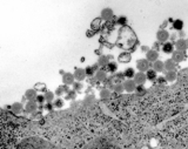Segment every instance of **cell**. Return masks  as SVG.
<instances>
[{
    "mask_svg": "<svg viewBox=\"0 0 188 149\" xmlns=\"http://www.w3.org/2000/svg\"><path fill=\"white\" fill-rule=\"evenodd\" d=\"M151 66H152V64L148 61L147 59H140V60L136 61V68L141 73H146L147 71H149Z\"/></svg>",
    "mask_w": 188,
    "mask_h": 149,
    "instance_id": "obj_2",
    "label": "cell"
},
{
    "mask_svg": "<svg viewBox=\"0 0 188 149\" xmlns=\"http://www.w3.org/2000/svg\"><path fill=\"white\" fill-rule=\"evenodd\" d=\"M126 22H127V18H126V17H120V18L118 19V24H119L120 26H125Z\"/></svg>",
    "mask_w": 188,
    "mask_h": 149,
    "instance_id": "obj_35",
    "label": "cell"
},
{
    "mask_svg": "<svg viewBox=\"0 0 188 149\" xmlns=\"http://www.w3.org/2000/svg\"><path fill=\"white\" fill-rule=\"evenodd\" d=\"M101 19L102 20H106V21H109V20L112 19L113 17H114V13H113V10L112 8H104L102 11H101Z\"/></svg>",
    "mask_w": 188,
    "mask_h": 149,
    "instance_id": "obj_8",
    "label": "cell"
},
{
    "mask_svg": "<svg viewBox=\"0 0 188 149\" xmlns=\"http://www.w3.org/2000/svg\"><path fill=\"white\" fill-rule=\"evenodd\" d=\"M187 41H188V40H187Z\"/></svg>",
    "mask_w": 188,
    "mask_h": 149,
    "instance_id": "obj_47",
    "label": "cell"
},
{
    "mask_svg": "<svg viewBox=\"0 0 188 149\" xmlns=\"http://www.w3.org/2000/svg\"><path fill=\"white\" fill-rule=\"evenodd\" d=\"M106 68H107L108 72H111V73H115V72H116V69H118V65L115 64L114 61H111V62L107 65V67H106Z\"/></svg>",
    "mask_w": 188,
    "mask_h": 149,
    "instance_id": "obj_30",
    "label": "cell"
},
{
    "mask_svg": "<svg viewBox=\"0 0 188 149\" xmlns=\"http://www.w3.org/2000/svg\"><path fill=\"white\" fill-rule=\"evenodd\" d=\"M24 109V106L21 102H14L12 106H11V110L13 112L14 114H20L21 112Z\"/></svg>",
    "mask_w": 188,
    "mask_h": 149,
    "instance_id": "obj_21",
    "label": "cell"
},
{
    "mask_svg": "<svg viewBox=\"0 0 188 149\" xmlns=\"http://www.w3.org/2000/svg\"><path fill=\"white\" fill-rule=\"evenodd\" d=\"M152 49H154V51H156V52H158V51L160 49V42H158V41H156V42H154V44H153V48H152Z\"/></svg>",
    "mask_w": 188,
    "mask_h": 149,
    "instance_id": "obj_41",
    "label": "cell"
},
{
    "mask_svg": "<svg viewBox=\"0 0 188 149\" xmlns=\"http://www.w3.org/2000/svg\"><path fill=\"white\" fill-rule=\"evenodd\" d=\"M38 104H42L44 102H46V99H45V95H41V94H38V96H37V100H35Z\"/></svg>",
    "mask_w": 188,
    "mask_h": 149,
    "instance_id": "obj_34",
    "label": "cell"
},
{
    "mask_svg": "<svg viewBox=\"0 0 188 149\" xmlns=\"http://www.w3.org/2000/svg\"><path fill=\"white\" fill-rule=\"evenodd\" d=\"M53 107H54V104H52V102H46V104H45V109L48 110V112H52V110H53Z\"/></svg>",
    "mask_w": 188,
    "mask_h": 149,
    "instance_id": "obj_40",
    "label": "cell"
},
{
    "mask_svg": "<svg viewBox=\"0 0 188 149\" xmlns=\"http://www.w3.org/2000/svg\"><path fill=\"white\" fill-rule=\"evenodd\" d=\"M82 149H104L101 146V141H94L91 142L89 144H87L86 147H84Z\"/></svg>",
    "mask_w": 188,
    "mask_h": 149,
    "instance_id": "obj_22",
    "label": "cell"
},
{
    "mask_svg": "<svg viewBox=\"0 0 188 149\" xmlns=\"http://www.w3.org/2000/svg\"><path fill=\"white\" fill-rule=\"evenodd\" d=\"M141 49H142V51H143V52H146V53H147L148 51H149V49H151V48H148L147 46H142V47H141Z\"/></svg>",
    "mask_w": 188,
    "mask_h": 149,
    "instance_id": "obj_45",
    "label": "cell"
},
{
    "mask_svg": "<svg viewBox=\"0 0 188 149\" xmlns=\"http://www.w3.org/2000/svg\"><path fill=\"white\" fill-rule=\"evenodd\" d=\"M173 28H174L175 31H182V28H183V21L181 19H176L173 21Z\"/></svg>",
    "mask_w": 188,
    "mask_h": 149,
    "instance_id": "obj_23",
    "label": "cell"
},
{
    "mask_svg": "<svg viewBox=\"0 0 188 149\" xmlns=\"http://www.w3.org/2000/svg\"><path fill=\"white\" fill-rule=\"evenodd\" d=\"M115 76H116L118 80H123V79H125V74H123V73H118Z\"/></svg>",
    "mask_w": 188,
    "mask_h": 149,
    "instance_id": "obj_43",
    "label": "cell"
},
{
    "mask_svg": "<svg viewBox=\"0 0 188 149\" xmlns=\"http://www.w3.org/2000/svg\"><path fill=\"white\" fill-rule=\"evenodd\" d=\"M38 102L37 101H27L26 106H25V110L27 113H35L38 109Z\"/></svg>",
    "mask_w": 188,
    "mask_h": 149,
    "instance_id": "obj_13",
    "label": "cell"
},
{
    "mask_svg": "<svg viewBox=\"0 0 188 149\" xmlns=\"http://www.w3.org/2000/svg\"><path fill=\"white\" fill-rule=\"evenodd\" d=\"M106 79H107V73H106V71H104V69H99V71L95 73V80H96V81L104 82Z\"/></svg>",
    "mask_w": 188,
    "mask_h": 149,
    "instance_id": "obj_18",
    "label": "cell"
},
{
    "mask_svg": "<svg viewBox=\"0 0 188 149\" xmlns=\"http://www.w3.org/2000/svg\"><path fill=\"white\" fill-rule=\"evenodd\" d=\"M152 67L156 73H161V72L165 71V61H161V60H158L155 61L154 64H152Z\"/></svg>",
    "mask_w": 188,
    "mask_h": 149,
    "instance_id": "obj_16",
    "label": "cell"
},
{
    "mask_svg": "<svg viewBox=\"0 0 188 149\" xmlns=\"http://www.w3.org/2000/svg\"><path fill=\"white\" fill-rule=\"evenodd\" d=\"M100 97H101V99H104V100L109 99V97H111V91H109V89H107V88L101 89V91H100Z\"/></svg>",
    "mask_w": 188,
    "mask_h": 149,
    "instance_id": "obj_27",
    "label": "cell"
},
{
    "mask_svg": "<svg viewBox=\"0 0 188 149\" xmlns=\"http://www.w3.org/2000/svg\"><path fill=\"white\" fill-rule=\"evenodd\" d=\"M122 84H123V88L127 93H133V92H135L136 87H138V84H135V81L133 79H127L126 81H123Z\"/></svg>",
    "mask_w": 188,
    "mask_h": 149,
    "instance_id": "obj_4",
    "label": "cell"
},
{
    "mask_svg": "<svg viewBox=\"0 0 188 149\" xmlns=\"http://www.w3.org/2000/svg\"><path fill=\"white\" fill-rule=\"evenodd\" d=\"M74 80H75V78H74V74H72V73H65L62 75V82L66 86H71V84L73 86Z\"/></svg>",
    "mask_w": 188,
    "mask_h": 149,
    "instance_id": "obj_11",
    "label": "cell"
},
{
    "mask_svg": "<svg viewBox=\"0 0 188 149\" xmlns=\"http://www.w3.org/2000/svg\"><path fill=\"white\" fill-rule=\"evenodd\" d=\"M174 48H175L174 44L170 42V41H167V42H165L162 45V52L166 53V54H172V53L174 52Z\"/></svg>",
    "mask_w": 188,
    "mask_h": 149,
    "instance_id": "obj_12",
    "label": "cell"
},
{
    "mask_svg": "<svg viewBox=\"0 0 188 149\" xmlns=\"http://www.w3.org/2000/svg\"><path fill=\"white\" fill-rule=\"evenodd\" d=\"M34 89H35V91H37V89H38V91H39V89H45V84H35V88H34Z\"/></svg>",
    "mask_w": 188,
    "mask_h": 149,
    "instance_id": "obj_42",
    "label": "cell"
},
{
    "mask_svg": "<svg viewBox=\"0 0 188 149\" xmlns=\"http://www.w3.org/2000/svg\"><path fill=\"white\" fill-rule=\"evenodd\" d=\"M73 74H74L75 80L79 81V82L82 81V80H85V78L87 76V75H86V72H85L84 68H75V72H74Z\"/></svg>",
    "mask_w": 188,
    "mask_h": 149,
    "instance_id": "obj_10",
    "label": "cell"
},
{
    "mask_svg": "<svg viewBox=\"0 0 188 149\" xmlns=\"http://www.w3.org/2000/svg\"><path fill=\"white\" fill-rule=\"evenodd\" d=\"M80 89H82V84H81L80 82H74V84H73V91L78 92V91H80Z\"/></svg>",
    "mask_w": 188,
    "mask_h": 149,
    "instance_id": "obj_36",
    "label": "cell"
},
{
    "mask_svg": "<svg viewBox=\"0 0 188 149\" xmlns=\"http://www.w3.org/2000/svg\"><path fill=\"white\" fill-rule=\"evenodd\" d=\"M54 96H55V93H53V92H51V91L45 92V99H46V102H53Z\"/></svg>",
    "mask_w": 188,
    "mask_h": 149,
    "instance_id": "obj_26",
    "label": "cell"
},
{
    "mask_svg": "<svg viewBox=\"0 0 188 149\" xmlns=\"http://www.w3.org/2000/svg\"><path fill=\"white\" fill-rule=\"evenodd\" d=\"M64 93H65V91H64V88H62V86H61V87H58V88H57L55 95H57V96H61Z\"/></svg>",
    "mask_w": 188,
    "mask_h": 149,
    "instance_id": "obj_39",
    "label": "cell"
},
{
    "mask_svg": "<svg viewBox=\"0 0 188 149\" xmlns=\"http://www.w3.org/2000/svg\"><path fill=\"white\" fill-rule=\"evenodd\" d=\"M95 101V97L94 95H87V96L85 97V104H92Z\"/></svg>",
    "mask_w": 188,
    "mask_h": 149,
    "instance_id": "obj_32",
    "label": "cell"
},
{
    "mask_svg": "<svg viewBox=\"0 0 188 149\" xmlns=\"http://www.w3.org/2000/svg\"><path fill=\"white\" fill-rule=\"evenodd\" d=\"M158 82H159V84H166V82H167V80L165 79V76H163V78H158Z\"/></svg>",
    "mask_w": 188,
    "mask_h": 149,
    "instance_id": "obj_44",
    "label": "cell"
},
{
    "mask_svg": "<svg viewBox=\"0 0 188 149\" xmlns=\"http://www.w3.org/2000/svg\"><path fill=\"white\" fill-rule=\"evenodd\" d=\"M123 74H125V78L133 79V78H134V75H135V71L132 68V67H128V68H126V69H125Z\"/></svg>",
    "mask_w": 188,
    "mask_h": 149,
    "instance_id": "obj_24",
    "label": "cell"
},
{
    "mask_svg": "<svg viewBox=\"0 0 188 149\" xmlns=\"http://www.w3.org/2000/svg\"><path fill=\"white\" fill-rule=\"evenodd\" d=\"M170 39H172V40H175V39H176V34H172V37H170Z\"/></svg>",
    "mask_w": 188,
    "mask_h": 149,
    "instance_id": "obj_46",
    "label": "cell"
},
{
    "mask_svg": "<svg viewBox=\"0 0 188 149\" xmlns=\"http://www.w3.org/2000/svg\"><path fill=\"white\" fill-rule=\"evenodd\" d=\"M135 91H136V93H138V94H145V93H146V89H145V87H143V86H138Z\"/></svg>",
    "mask_w": 188,
    "mask_h": 149,
    "instance_id": "obj_38",
    "label": "cell"
},
{
    "mask_svg": "<svg viewBox=\"0 0 188 149\" xmlns=\"http://www.w3.org/2000/svg\"><path fill=\"white\" fill-rule=\"evenodd\" d=\"M175 48H176V51H180V52H186L188 49V41L186 39H178L175 41Z\"/></svg>",
    "mask_w": 188,
    "mask_h": 149,
    "instance_id": "obj_5",
    "label": "cell"
},
{
    "mask_svg": "<svg viewBox=\"0 0 188 149\" xmlns=\"http://www.w3.org/2000/svg\"><path fill=\"white\" fill-rule=\"evenodd\" d=\"M131 59H132L131 54L125 52V53H121L120 55H119V58H118V60H119V62H122V64H128L131 61Z\"/></svg>",
    "mask_w": 188,
    "mask_h": 149,
    "instance_id": "obj_20",
    "label": "cell"
},
{
    "mask_svg": "<svg viewBox=\"0 0 188 149\" xmlns=\"http://www.w3.org/2000/svg\"><path fill=\"white\" fill-rule=\"evenodd\" d=\"M158 73L154 71V69H149V71L146 72V76H147V80H151V81H153L155 79L158 78V75H156Z\"/></svg>",
    "mask_w": 188,
    "mask_h": 149,
    "instance_id": "obj_25",
    "label": "cell"
},
{
    "mask_svg": "<svg viewBox=\"0 0 188 149\" xmlns=\"http://www.w3.org/2000/svg\"><path fill=\"white\" fill-rule=\"evenodd\" d=\"M133 80L135 81V84L138 86H143L147 81V76H146V73H141V72H138L135 73Z\"/></svg>",
    "mask_w": 188,
    "mask_h": 149,
    "instance_id": "obj_6",
    "label": "cell"
},
{
    "mask_svg": "<svg viewBox=\"0 0 188 149\" xmlns=\"http://www.w3.org/2000/svg\"><path fill=\"white\" fill-rule=\"evenodd\" d=\"M172 59L174 60L176 64H180V62H182V61L186 60V53L180 52V51H176V49H175L174 52L172 53Z\"/></svg>",
    "mask_w": 188,
    "mask_h": 149,
    "instance_id": "obj_7",
    "label": "cell"
},
{
    "mask_svg": "<svg viewBox=\"0 0 188 149\" xmlns=\"http://www.w3.org/2000/svg\"><path fill=\"white\" fill-rule=\"evenodd\" d=\"M156 40L160 44H165L169 40V33L166 29H159L156 33Z\"/></svg>",
    "mask_w": 188,
    "mask_h": 149,
    "instance_id": "obj_3",
    "label": "cell"
},
{
    "mask_svg": "<svg viewBox=\"0 0 188 149\" xmlns=\"http://www.w3.org/2000/svg\"><path fill=\"white\" fill-rule=\"evenodd\" d=\"M146 59H147L151 64H152V62L154 64L155 61L159 60V52H156L154 49H149V51L146 53Z\"/></svg>",
    "mask_w": 188,
    "mask_h": 149,
    "instance_id": "obj_9",
    "label": "cell"
},
{
    "mask_svg": "<svg viewBox=\"0 0 188 149\" xmlns=\"http://www.w3.org/2000/svg\"><path fill=\"white\" fill-rule=\"evenodd\" d=\"M113 91H114L115 93H118V94H121L122 92L125 91V88H123V84H121V82H118V84H115L114 86H113Z\"/></svg>",
    "mask_w": 188,
    "mask_h": 149,
    "instance_id": "obj_28",
    "label": "cell"
},
{
    "mask_svg": "<svg viewBox=\"0 0 188 149\" xmlns=\"http://www.w3.org/2000/svg\"><path fill=\"white\" fill-rule=\"evenodd\" d=\"M17 149H58L54 144L38 136H29L21 141Z\"/></svg>",
    "mask_w": 188,
    "mask_h": 149,
    "instance_id": "obj_1",
    "label": "cell"
},
{
    "mask_svg": "<svg viewBox=\"0 0 188 149\" xmlns=\"http://www.w3.org/2000/svg\"><path fill=\"white\" fill-rule=\"evenodd\" d=\"M101 18H98V19H94L93 21H92V24H91V27H92V29L93 31H95V29H98L99 27L101 26Z\"/></svg>",
    "mask_w": 188,
    "mask_h": 149,
    "instance_id": "obj_29",
    "label": "cell"
},
{
    "mask_svg": "<svg viewBox=\"0 0 188 149\" xmlns=\"http://www.w3.org/2000/svg\"><path fill=\"white\" fill-rule=\"evenodd\" d=\"M37 96H38V93L37 91L32 88V89H27L25 92V99H27L28 101H35L37 100Z\"/></svg>",
    "mask_w": 188,
    "mask_h": 149,
    "instance_id": "obj_14",
    "label": "cell"
},
{
    "mask_svg": "<svg viewBox=\"0 0 188 149\" xmlns=\"http://www.w3.org/2000/svg\"><path fill=\"white\" fill-rule=\"evenodd\" d=\"M54 107H57V108H62L64 107V100H61V99H57L55 101H54Z\"/></svg>",
    "mask_w": 188,
    "mask_h": 149,
    "instance_id": "obj_33",
    "label": "cell"
},
{
    "mask_svg": "<svg viewBox=\"0 0 188 149\" xmlns=\"http://www.w3.org/2000/svg\"><path fill=\"white\" fill-rule=\"evenodd\" d=\"M176 69V62H175L173 59H167L165 61V71H175Z\"/></svg>",
    "mask_w": 188,
    "mask_h": 149,
    "instance_id": "obj_15",
    "label": "cell"
},
{
    "mask_svg": "<svg viewBox=\"0 0 188 149\" xmlns=\"http://www.w3.org/2000/svg\"><path fill=\"white\" fill-rule=\"evenodd\" d=\"M109 59H111L109 57H107V55H104V54H102V55H100V57H99V59H98V65L100 66V67H107V65L111 62V61H109Z\"/></svg>",
    "mask_w": 188,
    "mask_h": 149,
    "instance_id": "obj_19",
    "label": "cell"
},
{
    "mask_svg": "<svg viewBox=\"0 0 188 149\" xmlns=\"http://www.w3.org/2000/svg\"><path fill=\"white\" fill-rule=\"evenodd\" d=\"M71 99H75V91H69L66 95V100H71Z\"/></svg>",
    "mask_w": 188,
    "mask_h": 149,
    "instance_id": "obj_37",
    "label": "cell"
},
{
    "mask_svg": "<svg viewBox=\"0 0 188 149\" xmlns=\"http://www.w3.org/2000/svg\"><path fill=\"white\" fill-rule=\"evenodd\" d=\"M165 79L167 80V82H174L175 80L178 79V73H176L175 71L166 72V74H165Z\"/></svg>",
    "mask_w": 188,
    "mask_h": 149,
    "instance_id": "obj_17",
    "label": "cell"
},
{
    "mask_svg": "<svg viewBox=\"0 0 188 149\" xmlns=\"http://www.w3.org/2000/svg\"><path fill=\"white\" fill-rule=\"evenodd\" d=\"M85 72H86V75L87 76H93V75H95V69L93 68V66H87L86 68H85Z\"/></svg>",
    "mask_w": 188,
    "mask_h": 149,
    "instance_id": "obj_31",
    "label": "cell"
}]
</instances>
